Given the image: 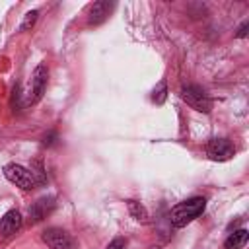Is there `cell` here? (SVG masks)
<instances>
[{
	"instance_id": "1",
	"label": "cell",
	"mask_w": 249,
	"mask_h": 249,
	"mask_svg": "<svg viewBox=\"0 0 249 249\" xmlns=\"http://www.w3.org/2000/svg\"><path fill=\"white\" fill-rule=\"evenodd\" d=\"M206 208V198L204 196H193L187 198L179 204H175L169 212V220L175 228H185L187 224H191L193 220H196Z\"/></svg>"
},
{
	"instance_id": "2",
	"label": "cell",
	"mask_w": 249,
	"mask_h": 249,
	"mask_svg": "<svg viewBox=\"0 0 249 249\" xmlns=\"http://www.w3.org/2000/svg\"><path fill=\"white\" fill-rule=\"evenodd\" d=\"M47 82H49V68L45 64H39L31 74L29 88L25 91V105H33L43 97L47 89Z\"/></svg>"
},
{
	"instance_id": "3",
	"label": "cell",
	"mask_w": 249,
	"mask_h": 249,
	"mask_svg": "<svg viewBox=\"0 0 249 249\" xmlns=\"http://www.w3.org/2000/svg\"><path fill=\"white\" fill-rule=\"evenodd\" d=\"M179 95L189 107H193L198 113H210V109H212V101H210L208 93L198 86H193V84L191 86H183Z\"/></svg>"
},
{
	"instance_id": "4",
	"label": "cell",
	"mask_w": 249,
	"mask_h": 249,
	"mask_svg": "<svg viewBox=\"0 0 249 249\" xmlns=\"http://www.w3.org/2000/svg\"><path fill=\"white\" fill-rule=\"evenodd\" d=\"M4 177L10 183H14L16 187L23 189V191H31L37 185L35 179H33V175H31V171L27 167L19 165V163H6L4 165Z\"/></svg>"
},
{
	"instance_id": "5",
	"label": "cell",
	"mask_w": 249,
	"mask_h": 249,
	"mask_svg": "<svg viewBox=\"0 0 249 249\" xmlns=\"http://www.w3.org/2000/svg\"><path fill=\"white\" fill-rule=\"evenodd\" d=\"M41 237L51 249H78L76 239L66 230L60 228H47Z\"/></svg>"
},
{
	"instance_id": "6",
	"label": "cell",
	"mask_w": 249,
	"mask_h": 249,
	"mask_svg": "<svg viewBox=\"0 0 249 249\" xmlns=\"http://www.w3.org/2000/svg\"><path fill=\"white\" fill-rule=\"evenodd\" d=\"M206 154L214 161H226V160L233 158L235 146L228 138H212L208 142V146H206Z\"/></svg>"
},
{
	"instance_id": "7",
	"label": "cell",
	"mask_w": 249,
	"mask_h": 249,
	"mask_svg": "<svg viewBox=\"0 0 249 249\" xmlns=\"http://www.w3.org/2000/svg\"><path fill=\"white\" fill-rule=\"evenodd\" d=\"M21 224H23L21 214H19L16 208H14V210H8V212L0 218V235H2V237L14 235V233L21 228Z\"/></svg>"
},
{
	"instance_id": "8",
	"label": "cell",
	"mask_w": 249,
	"mask_h": 249,
	"mask_svg": "<svg viewBox=\"0 0 249 249\" xmlns=\"http://www.w3.org/2000/svg\"><path fill=\"white\" fill-rule=\"evenodd\" d=\"M54 208V198L53 196H43L39 200H35L29 206V220L31 222H41L43 218H47Z\"/></svg>"
},
{
	"instance_id": "9",
	"label": "cell",
	"mask_w": 249,
	"mask_h": 249,
	"mask_svg": "<svg viewBox=\"0 0 249 249\" xmlns=\"http://www.w3.org/2000/svg\"><path fill=\"white\" fill-rule=\"evenodd\" d=\"M111 10H113V2H105V0L93 2V4L89 6V12H88V21H89L91 25H97V23H101V21L109 16Z\"/></svg>"
},
{
	"instance_id": "10",
	"label": "cell",
	"mask_w": 249,
	"mask_h": 249,
	"mask_svg": "<svg viewBox=\"0 0 249 249\" xmlns=\"http://www.w3.org/2000/svg\"><path fill=\"white\" fill-rule=\"evenodd\" d=\"M247 237H249L247 230H235L233 233L228 235V239L224 241V247L226 249H241L247 243Z\"/></svg>"
},
{
	"instance_id": "11",
	"label": "cell",
	"mask_w": 249,
	"mask_h": 249,
	"mask_svg": "<svg viewBox=\"0 0 249 249\" xmlns=\"http://www.w3.org/2000/svg\"><path fill=\"white\" fill-rule=\"evenodd\" d=\"M126 206H128L130 216H132L136 222H142V224L148 222V210L144 208V204H140V202H136V200H126Z\"/></svg>"
},
{
	"instance_id": "12",
	"label": "cell",
	"mask_w": 249,
	"mask_h": 249,
	"mask_svg": "<svg viewBox=\"0 0 249 249\" xmlns=\"http://www.w3.org/2000/svg\"><path fill=\"white\" fill-rule=\"evenodd\" d=\"M31 175H33V179H35V183L37 185H45L47 183V175H45V167H43V161L41 160H35L33 163H31Z\"/></svg>"
},
{
	"instance_id": "13",
	"label": "cell",
	"mask_w": 249,
	"mask_h": 249,
	"mask_svg": "<svg viewBox=\"0 0 249 249\" xmlns=\"http://www.w3.org/2000/svg\"><path fill=\"white\" fill-rule=\"evenodd\" d=\"M165 97H167V84H165V80H160V84L152 89V101L161 105L165 101Z\"/></svg>"
},
{
	"instance_id": "14",
	"label": "cell",
	"mask_w": 249,
	"mask_h": 249,
	"mask_svg": "<svg viewBox=\"0 0 249 249\" xmlns=\"http://www.w3.org/2000/svg\"><path fill=\"white\" fill-rule=\"evenodd\" d=\"M37 16H39V12H37V10L27 12V14H25V18L21 19V23H19V31H27V29H31V27L35 25V21H37Z\"/></svg>"
},
{
	"instance_id": "15",
	"label": "cell",
	"mask_w": 249,
	"mask_h": 249,
	"mask_svg": "<svg viewBox=\"0 0 249 249\" xmlns=\"http://www.w3.org/2000/svg\"><path fill=\"white\" fill-rule=\"evenodd\" d=\"M126 247V239L124 237H115L109 245H107V249H124Z\"/></svg>"
},
{
	"instance_id": "16",
	"label": "cell",
	"mask_w": 249,
	"mask_h": 249,
	"mask_svg": "<svg viewBox=\"0 0 249 249\" xmlns=\"http://www.w3.org/2000/svg\"><path fill=\"white\" fill-rule=\"evenodd\" d=\"M247 29H249V23L245 21V23H243V25L239 27V31L235 33V37H239V39H241V37H245V35H247Z\"/></svg>"
}]
</instances>
